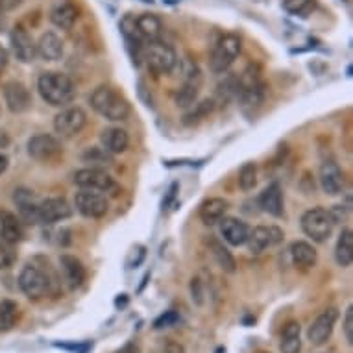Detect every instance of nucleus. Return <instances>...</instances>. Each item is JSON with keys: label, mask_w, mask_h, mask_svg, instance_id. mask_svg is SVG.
Segmentation results:
<instances>
[{"label": "nucleus", "mask_w": 353, "mask_h": 353, "mask_svg": "<svg viewBox=\"0 0 353 353\" xmlns=\"http://www.w3.org/2000/svg\"><path fill=\"white\" fill-rule=\"evenodd\" d=\"M37 91L45 102L54 108H65L76 97V86L71 76L63 73H43L37 80Z\"/></svg>", "instance_id": "1"}, {"label": "nucleus", "mask_w": 353, "mask_h": 353, "mask_svg": "<svg viewBox=\"0 0 353 353\" xmlns=\"http://www.w3.org/2000/svg\"><path fill=\"white\" fill-rule=\"evenodd\" d=\"M93 110L108 121H126L130 117V102L121 93L110 86L97 87L91 95Z\"/></svg>", "instance_id": "2"}, {"label": "nucleus", "mask_w": 353, "mask_h": 353, "mask_svg": "<svg viewBox=\"0 0 353 353\" xmlns=\"http://www.w3.org/2000/svg\"><path fill=\"white\" fill-rule=\"evenodd\" d=\"M335 228V217L324 207H313L302 217V230L313 243H326Z\"/></svg>", "instance_id": "3"}, {"label": "nucleus", "mask_w": 353, "mask_h": 353, "mask_svg": "<svg viewBox=\"0 0 353 353\" xmlns=\"http://www.w3.org/2000/svg\"><path fill=\"white\" fill-rule=\"evenodd\" d=\"M143 56L147 60L148 69L156 74H169L178 63V56L174 49L161 39L147 41L145 49H143Z\"/></svg>", "instance_id": "4"}, {"label": "nucleus", "mask_w": 353, "mask_h": 353, "mask_svg": "<svg viewBox=\"0 0 353 353\" xmlns=\"http://www.w3.org/2000/svg\"><path fill=\"white\" fill-rule=\"evenodd\" d=\"M237 95L244 108H259L267 97V86L263 84L259 71L256 67H248L243 76L237 80Z\"/></svg>", "instance_id": "5"}, {"label": "nucleus", "mask_w": 353, "mask_h": 353, "mask_svg": "<svg viewBox=\"0 0 353 353\" xmlns=\"http://www.w3.org/2000/svg\"><path fill=\"white\" fill-rule=\"evenodd\" d=\"M239 54H241V39L237 36L228 34V36L220 37L219 43L215 45L211 60H209V69L215 74L226 73L233 65V61L237 60Z\"/></svg>", "instance_id": "6"}, {"label": "nucleus", "mask_w": 353, "mask_h": 353, "mask_svg": "<svg viewBox=\"0 0 353 353\" xmlns=\"http://www.w3.org/2000/svg\"><path fill=\"white\" fill-rule=\"evenodd\" d=\"M19 289L30 300L43 298L50 289L49 276L36 265H26L19 274Z\"/></svg>", "instance_id": "7"}, {"label": "nucleus", "mask_w": 353, "mask_h": 353, "mask_svg": "<svg viewBox=\"0 0 353 353\" xmlns=\"http://www.w3.org/2000/svg\"><path fill=\"white\" fill-rule=\"evenodd\" d=\"M87 124V113L80 106H71L61 110L58 115L54 117V130L56 134L65 139L76 137V135L86 128Z\"/></svg>", "instance_id": "8"}, {"label": "nucleus", "mask_w": 353, "mask_h": 353, "mask_svg": "<svg viewBox=\"0 0 353 353\" xmlns=\"http://www.w3.org/2000/svg\"><path fill=\"white\" fill-rule=\"evenodd\" d=\"M74 207L86 219H102L110 211V202L102 193L80 189V193L74 196Z\"/></svg>", "instance_id": "9"}, {"label": "nucleus", "mask_w": 353, "mask_h": 353, "mask_svg": "<svg viewBox=\"0 0 353 353\" xmlns=\"http://www.w3.org/2000/svg\"><path fill=\"white\" fill-rule=\"evenodd\" d=\"M28 154L30 158H34L36 161H43V163H50V161H56L63 154V147L58 137L50 134H39L30 137L28 141Z\"/></svg>", "instance_id": "10"}, {"label": "nucleus", "mask_w": 353, "mask_h": 353, "mask_svg": "<svg viewBox=\"0 0 353 353\" xmlns=\"http://www.w3.org/2000/svg\"><path fill=\"white\" fill-rule=\"evenodd\" d=\"M337 320H339V309H335V307H329L324 313H320L317 320L311 324L309 329H307V341L313 346H322V344H326L331 339V335H333Z\"/></svg>", "instance_id": "11"}, {"label": "nucleus", "mask_w": 353, "mask_h": 353, "mask_svg": "<svg viewBox=\"0 0 353 353\" xmlns=\"http://www.w3.org/2000/svg\"><path fill=\"white\" fill-rule=\"evenodd\" d=\"M283 241V232H281L278 226H256L254 230H250L248 233V248H250L252 254H263L268 248H274Z\"/></svg>", "instance_id": "12"}, {"label": "nucleus", "mask_w": 353, "mask_h": 353, "mask_svg": "<svg viewBox=\"0 0 353 353\" xmlns=\"http://www.w3.org/2000/svg\"><path fill=\"white\" fill-rule=\"evenodd\" d=\"M74 183L82 191H95V193H108L113 187V178L98 167L82 169L74 174Z\"/></svg>", "instance_id": "13"}, {"label": "nucleus", "mask_w": 353, "mask_h": 353, "mask_svg": "<svg viewBox=\"0 0 353 353\" xmlns=\"http://www.w3.org/2000/svg\"><path fill=\"white\" fill-rule=\"evenodd\" d=\"M73 215V207L65 198H47L37 204V224H56L67 220Z\"/></svg>", "instance_id": "14"}, {"label": "nucleus", "mask_w": 353, "mask_h": 353, "mask_svg": "<svg viewBox=\"0 0 353 353\" xmlns=\"http://www.w3.org/2000/svg\"><path fill=\"white\" fill-rule=\"evenodd\" d=\"M10 41H12V50L13 56L17 58L21 63H32L36 60L37 50L36 43L32 36L26 32L25 26H15L10 34Z\"/></svg>", "instance_id": "15"}, {"label": "nucleus", "mask_w": 353, "mask_h": 353, "mask_svg": "<svg viewBox=\"0 0 353 353\" xmlns=\"http://www.w3.org/2000/svg\"><path fill=\"white\" fill-rule=\"evenodd\" d=\"M318 180H320L322 191L329 196L341 195L344 189V174L335 161H324L318 172Z\"/></svg>", "instance_id": "16"}, {"label": "nucleus", "mask_w": 353, "mask_h": 353, "mask_svg": "<svg viewBox=\"0 0 353 353\" xmlns=\"http://www.w3.org/2000/svg\"><path fill=\"white\" fill-rule=\"evenodd\" d=\"M4 100L12 113H25L32 106L30 91L21 82H8L4 86Z\"/></svg>", "instance_id": "17"}, {"label": "nucleus", "mask_w": 353, "mask_h": 353, "mask_svg": "<svg viewBox=\"0 0 353 353\" xmlns=\"http://www.w3.org/2000/svg\"><path fill=\"white\" fill-rule=\"evenodd\" d=\"M248 233H250V228L241 219H235V217L220 219V235L224 237V241L230 246H243V244H246Z\"/></svg>", "instance_id": "18"}, {"label": "nucleus", "mask_w": 353, "mask_h": 353, "mask_svg": "<svg viewBox=\"0 0 353 353\" xmlns=\"http://www.w3.org/2000/svg\"><path fill=\"white\" fill-rule=\"evenodd\" d=\"M259 207H261L265 213H268L270 217H276L280 219L285 213V204H283V193H281V187L278 183H272L268 185L267 189L263 191L259 195Z\"/></svg>", "instance_id": "19"}, {"label": "nucleus", "mask_w": 353, "mask_h": 353, "mask_svg": "<svg viewBox=\"0 0 353 353\" xmlns=\"http://www.w3.org/2000/svg\"><path fill=\"white\" fill-rule=\"evenodd\" d=\"M61 272H63V280L69 285V289H78L82 283L86 281V267L82 265L80 259L74 256H61L60 259Z\"/></svg>", "instance_id": "20"}, {"label": "nucleus", "mask_w": 353, "mask_h": 353, "mask_svg": "<svg viewBox=\"0 0 353 353\" xmlns=\"http://www.w3.org/2000/svg\"><path fill=\"white\" fill-rule=\"evenodd\" d=\"M36 50L45 61H58L61 60V56L65 52V47H63V41H61V37L58 34L45 32L36 43Z\"/></svg>", "instance_id": "21"}, {"label": "nucleus", "mask_w": 353, "mask_h": 353, "mask_svg": "<svg viewBox=\"0 0 353 353\" xmlns=\"http://www.w3.org/2000/svg\"><path fill=\"white\" fill-rule=\"evenodd\" d=\"M50 21H52V25L61 28V30H71L74 26V23L78 21V10H76V6H74L73 2H69V0L58 2V4L50 10Z\"/></svg>", "instance_id": "22"}, {"label": "nucleus", "mask_w": 353, "mask_h": 353, "mask_svg": "<svg viewBox=\"0 0 353 353\" xmlns=\"http://www.w3.org/2000/svg\"><path fill=\"white\" fill-rule=\"evenodd\" d=\"M100 143H102V148L108 154H122L126 152V148L130 145L128 134L122 128H106L100 134Z\"/></svg>", "instance_id": "23"}, {"label": "nucleus", "mask_w": 353, "mask_h": 353, "mask_svg": "<svg viewBox=\"0 0 353 353\" xmlns=\"http://www.w3.org/2000/svg\"><path fill=\"white\" fill-rule=\"evenodd\" d=\"M13 202L17 204L21 219L25 220V222H28V224H37V204H39V202H36V196H34L32 191L21 187V189L15 191Z\"/></svg>", "instance_id": "24"}, {"label": "nucleus", "mask_w": 353, "mask_h": 353, "mask_svg": "<svg viewBox=\"0 0 353 353\" xmlns=\"http://www.w3.org/2000/svg\"><path fill=\"white\" fill-rule=\"evenodd\" d=\"M281 353H300L302 352V326L296 320L285 324L281 331L280 342Z\"/></svg>", "instance_id": "25"}, {"label": "nucleus", "mask_w": 353, "mask_h": 353, "mask_svg": "<svg viewBox=\"0 0 353 353\" xmlns=\"http://www.w3.org/2000/svg\"><path fill=\"white\" fill-rule=\"evenodd\" d=\"M228 200L224 198H209L200 206V219L206 226H213L224 219L226 211H228Z\"/></svg>", "instance_id": "26"}, {"label": "nucleus", "mask_w": 353, "mask_h": 353, "mask_svg": "<svg viewBox=\"0 0 353 353\" xmlns=\"http://www.w3.org/2000/svg\"><path fill=\"white\" fill-rule=\"evenodd\" d=\"M291 257H293V263L298 268H313L317 265V250L315 246L305 241H296V243L291 244Z\"/></svg>", "instance_id": "27"}, {"label": "nucleus", "mask_w": 353, "mask_h": 353, "mask_svg": "<svg viewBox=\"0 0 353 353\" xmlns=\"http://www.w3.org/2000/svg\"><path fill=\"white\" fill-rule=\"evenodd\" d=\"M23 239V226H21V220L12 213H2L0 217V241L8 244L21 243Z\"/></svg>", "instance_id": "28"}, {"label": "nucleus", "mask_w": 353, "mask_h": 353, "mask_svg": "<svg viewBox=\"0 0 353 353\" xmlns=\"http://www.w3.org/2000/svg\"><path fill=\"white\" fill-rule=\"evenodd\" d=\"M135 28L139 32V36L147 41H152V39H159L161 32H163V25L159 21L158 15L154 13H143L139 17L135 19Z\"/></svg>", "instance_id": "29"}, {"label": "nucleus", "mask_w": 353, "mask_h": 353, "mask_svg": "<svg viewBox=\"0 0 353 353\" xmlns=\"http://www.w3.org/2000/svg\"><path fill=\"white\" fill-rule=\"evenodd\" d=\"M335 261L339 267L348 268L353 261V232L350 228H344L339 235L335 246Z\"/></svg>", "instance_id": "30"}, {"label": "nucleus", "mask_w": 353, "mask_h": 353, "mask_svg": "<svg viewBox=\"0 0 353 353\" xmlns=\"http://www.w3.org/2000/svg\"><path fill=\"white\" fill-rule=\"evenodd\" d=\"M19 305L13 300H2L0 302V333L12 331L17 326Z\"/></svg>", "instance_id": "31"}, {"label": "nucleus", "mask_w": 353, "mask_h": 353, "mask_svg": "<svg viewBox=\"0 0 353 353\" xmlns=\"http://www.w3.org/2000/svg\"><path fill=\"white\" fill-rule=\"evenodd\" d=\"M211 252H213V257L215 261L219 263V267L224 270V272H228V274H233L235 270H237V263H235V259H233V256L230 254V250L226 248L224 244L219 243V241H211Z\"/></svg>", "instance_id": "32"}, {"label": "nucleus", "mask_w": 353, "mask_h": 353, "mask_svg": "<svg viewBox=\"0 0 353 353\" xmlns=\"http://www.w3.org/2000/svg\"><path fill=\"white\" fill-rule=\"evenodd\" d=\"M283 10L294 17H307L315 10V0H283Z\"/></svg>", "instance_id": "33"}, {"label": "nucleus", "mask_w": 353, "mask_h": 353, "mask_svg": "<svg viewBox=\"0 0 353 353\" xmlns=\"http://www.w3.org/2000/svg\"><path fill=\"white\" fill-rule=\"evenodd\" d=\"M198 98V87L183 84V87H178V91L174 93V102L178 108H191Z\"/></svg>", "instance_id": "34"}, {"label": "nucleus", "mask_w": 353, "mask_h": 353, "mask_svg": "<svg viewBox=\"0 0 353 353\" xmlns=\"http://www.w3.org/2000/svg\"><path fill=\"white\" fill-rule=\"evenodd\" d=\"M182 78L185 84H189V86H196L202 82V73L198 65H196L195 60H191V58H183L182 60Z\"/></svg>", "instance_id": "35"}, {"label": "nucleus", "mask_w": 353, "mask_h": 353, "mask_svg": "<svg viewBox=\"0 0 353 353\" xmlns=\"http://www.w3.org/2000/svg\"><path fill=\"white\" fill-rule=\"evenodd\" d=\"M257 185V167L256 163L243 165L239 172V187L243 191H252Z\"/></svg>", "instance_id": "36"}, {"label": "nucleus", "mask_w": 353, "mask_h": 353, "mask_svg": "<svg viewBox=\"0 0 353 353\" xmlns=\"http://www.w3.org/2000/svg\"><path fill=\"white\" fill-rule=\"evenodd\" d=\"M213 111V100H204L200 104H195V110L185 115V124H193L202 119H206L209 113Z\"/></svg>", "instance_id": "37"}, {"label": "nucleus", "mask_w": 353, "mask_h": 353, "mask_svg": "<svg viewBox=\"0 0 353 353\" xmlns=\"http://www.w3.org/2000/svg\"><path fill=\"white\" fill-rule=\"evenodd\" d=\"M15 261H17V252L13 248V244L0 241V270H8L15 265Z\"/></svg>", "instance_id": "38"}, {"label": "nucleus", "mask_w": 353, "mask_h": 353, "mask_svg": "<svg viewBox=\"0 0 353 353\" xmlns=\"http://www.w3.org/2000/svg\"><path fill=\"white\" fill-rule=\"evenodd\" d=\"M152 353H185V348L180 342L172 341V339H163L154 346Z\"/></svg>", "instance_id": "39"}, {"label": "nucleus", "mask_w": 353, "mask_h": 353, "mask_svg": "<svg viewBox=\"0 0 353 353\" xmlns=\"http://www.w3.org/2000/svg\"><path fill=\"white\" fill-rule=\"evenodd\" d=\"M180 320V317H178L176 311H167L165 315H161V317L154 322V328L156 329H163V328H171V326H174V324Z\"/></svg>", "instance_id": "40"}, {"label": "nucleus", "mask_w": 353, "mask_h": 353, "mask_svg": "<svg viewBox=\"0 0 353 353\" xmlns=\"http://www.w3.org/2000/svg\"><path fill=\"white\" fill-rule=\"evenodd\" d=\"M342 331L346 337L348 344H353V307L350 305L344 315V324H342Z\"/></svg>", "instance_id": "41"}, {"label": "nucleus", "mask_w": 353, "mask_h": 353, "mask_svg": "<svg viewBox=\"0 0 353 353\" xmlns=\"http://www.w3.org/2000/svg\"><path fill=\"white\" fill-rule=\"evenodd\" d=\"M84 159L91 161V163H106V161H110L108 152L104 148H91L89 152L84 154Z\"/></svg>", "instance_id": "42"}, {"label": "nucleus", "mask_w": 353, "mask_h": 353, "mask_svg": "<svg viewBox=\"0 0 353 353\" xmlns=\"http://www.w3.org/2000/svg\"><path fill=\"white\" fill-rule=\"evenodd\" d=\"M21 4H23V0H0V10L4 13L13 12V10H17Z\"/></svg>", "instance_id": "43"}, {"label": "nucleus", "mask_w": 353, "mask_h": 353, "mask_svg": "<svg viewBox=\"0 0 353 353\" xmlns=\"http://www.w3.org/2000/svg\"><path fill=\"white\" fill-rule=\"evenodd\" d=\"M115 353H141V350L135 342H128V344H124L121 350H117Z\"/></svg>", "instance_id": "44"}, {"label": "nucleus", "mask_w": 353, "mask_h": 353, "mask_svg": "<svg viewBox=\"0 0 353 353\" xmlns=\"http://www.w3.org/2000/svg\"><path fill=\"white\" fill-rule=\"evenodd\" d=\"M8 61H10V54H8V50L0 45V73L8 67Z\"/></svg>", "instance_id": "45"}, {"label": "nucleus", "mask_w": 353, "mask_h": 353, "mask_svg": "<svg viewBox=\"0 0 353 353\" xmlns=\"http://www.w3.org/2000/svg\"><path fill=\"white\" fill-rule=\"evenodd\" d=\"M10 143H12L10 135H8L6 132H2V130H0V150H4V148L10 147Z\"/></svg>", "instance_id": "46"}, {"label": "nucleus", "mask_w": 353, "mask_h": 353, "mask_svg": "<svg viewBox=\"0 0 353 353\" xmlns=\"http://www.w3.org/2000/svg\"><path fill=\"white\" fill-rule=\"evenodd\" d=\"M8 165H10V159H8V156H4V154H0V176L6 172Z\"/></svg>", "instance_id": "47"}, {"label": "nucleus", "mask_w": 353, "mask_h": 353, "mask_svg": "<svg viewBox=\"0 0 353 353\" xmlns=\"http://www.w3.org/2000/svg\"><path fill=\"white\" fill-rule=\"evenodd\" d=\"M2 10H0V32H2V28H4V25H6V23H4V15H2Z\"/></svg>", "instance_id": "48"}, {"label": "nucleus", "mask_w": 353, "mask_h": 353, "mask_svg": "<svg viewBox=\"0 0 353 353\" xmlns=\"http://www.w3.org/2000/svg\"><path fill=\"white\" fill-rule=\"evenodd\" d=\"M259 353H268V352H259Z\"/></svg>", "instance_id": "49"}]
</instances>
